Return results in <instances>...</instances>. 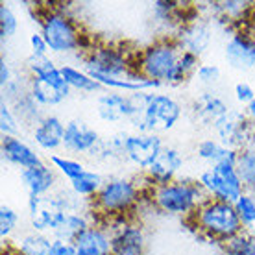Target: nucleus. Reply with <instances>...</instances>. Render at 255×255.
<instances>
[{
	"instance_id": "nucleus-41",
	"label": "nucleus",
	"mask_w": 255,
	"mask_h": 255,
	"mask_svg": "<svg viewBox=\"0 0 255 255\" xmlns=\"http://www.w3.org/2000/svg\"><path fill=\"white\" fill-rule=\"evenodd\" d=\"M15 78H13V70H11V65L7 63L4 58H0V85L2 87H6L9 83L13 82Z\"/></svg>"
},
{
	"instance_id": "nucleus-35",
	"label": "nucleus",
	"mask_w": 255,
	"mask_h": 255,
	"mask_svg": "<svg viewBox=\"0 0 255 255\" xmlns=\"http://www.w3.org/2000/svg\"><path fill=\"white\" fill-rule=\"evenodd\" d=\"M19 30V19L15 11L11 9L9 4L2 2L0 4V39L2 41H9V39L17 33Z\"/></svg>"
},
{
	"instance_id": "nucleus-18",
	"label": "nucleus",
	"mask_w": 255,
	"mask_h": 255,
	"mask_svg": "<svg viewBox=\"0 0 255 255\" xmlns=\"http://www.w3.org/2000/svg\"><path fill=\"white\" fill-rule=\"evenodd\" d=\"M174 39L178 41L183 52H191L198 58H202L213 41V30L209 22L202 19H191L176 32Z\"/></svg>"
},
{
	"instance_id": "nucleus-25",
	"label": "nucleus",
	"mask_w": 255,
	"mask_h": 255,
	"mask_svg": "<svg viewBox=\"0 0 255 255\" xmlns=\"http://www.w3.org/2000/svg\"><path fill=\"white\" fill-rule=\"evenodd\" d=\"M185 6L187 4L174 2V0H157L152 4V15L159 24L176 26V32H178L187 20H191V17L183 15Z\"/></svg>"
},
{
	"instance_id": "nucleus-29",
	"label": "nucleus",
	"mask_w": 255,
	"mask_h": 255,
	"mask_svg": "<svg viewBox=\"0 0 255 255\" xmlns=\"http://www.w3.org/2000/svg\"><path fill=\"white\" fill-rule=\"evenodd\" d=\"M9 106L13 108V111H15L17 119L28 122V124H33V126H35V124L43 119L41 111H39V109H41V106L33 100L32 95H30L28 91H26V93H22L19 98H15Z\"/></svg>"
},
{
	"instance_id": "nucleus-15",
	"label": "nucleus",
	"mask_w": 255,
	"mask_h": 255,
	"mask_svg": "<svg viewBox=\"0 0 255 255\" xmlns=\"http://www.w3.org/2000/svg\"><path fill=\"white\" fill-rule=\"evenodd\" d=\"M13 246L24 255H76V248L72 243L35 231L22 235Z\"/></svg>"
},
{
	"instance_id": "nucleus-42",
	"label": "nucleus",
	"mask_w": 255,
	"mask_h": 255,
	"mask_svg": "<svg viewBox=\"0 0 255 255\" xmlns=\"http://www.w3.org/2000/svg\"><path fill=\"white\" fill-rule=\"evenodd\" d=\"M244 115L248 117L250 122H254L255 124V98L248 104V106H246V113H244Z\"/></svg>"
},
{
	"instance_id": "nucleus-32",
	"label": "nucleus",
	"mask_w": 255,
	"mask_h": 255,
	"mask_svg": "<svg viewBox=\"0 0 255 255\" xmlns=\"http://www.w3.org/2000/svg\"><path fill=\"white\" fill-rule=\"evenodd\" d=\"M50 165L54 166L56 172L65 176L69 181H72L74 178H78L80 174L87 170L82 161L72 159V157H65V155H56V153L50 155Z\"/></svg>"
},
{
	"instance_id": "nucleus-4",
	"label": "nucleus",
	"mask_w": 255,
	"mask_h": 255,
	"mask_svg": "<svg viewBox=\"0 0 255 255\" xmlns=\"http://www.w3.org/2000/svg\"><path fill=\"white\" fill-rule=\"evenodd\" d=\"M142 196L146 194H142V189L137 185L135 179L119 176L106 179L102 189L91 200V204L98 217L106 220H119L126 218V215H129L139 205Z\"/></svg>"
},
{
	"instance_id": "nucleus-27",
	"label": "nucleus",
	"mask_w": 255,
	"mask_h": 255,
	"mask_svg": "<svg viewBox=\"0 0 255 255\" xmlns=\"http://www.w3.org/2000/svg\"><path fill=\"white\" fill-rule=\"evenodd\" d=\"M61 74H63L65 82L69 83L72 91H80V93H96L102 89V85L91 76L87 70L76 69L72 65H61Z\"/></svg>"
},
{
	"instance_id": "nucleus-37",
	"label": "nucleus",
	"mask_w": 255,
	"mask_h": 255,
	"mask_svg": "<svg viewBox=\"0 0 255 255\" xmlns=\"http://www.w3.org/2000/svg\"><path fill=\"white\" fill-rule=\"evenodd\" d=\"M0 131H2V137H11L19 131V119L11 106L4 100L0 102Z\"/></svg>"
},
{
	"instance_id": "nucleus-7",
	"label": "nucleus",
	"mask_w": 255,
	"mask_h": 255,
	"mask_svg": "<svg viewBox=\"0 0 255 255\" xmlns=\"http://www.w3.org/2000/svg\"><path fill=\"white\" fill-rule=\"evenodd\" d=\"M41 35L54 54H72L83 46V33L76 19L61 7H46L39 15Z\"/></svg>"
},
{
	"instance_id": "nucleus-17",
	"label": "nucleus",
	"mask_w": 255,
	"mask_h": 255,
	"mask_svg": "<svg viewBox=\"0 0 255 255\" xmlns=\"http://www.w3.org/2000/svg\"><path fill=\"white\" fill-rule=\"evenodd\" d=\"M183 165H185V159H183V155H181L178 148L170 146V144L166 146L165 144L161 155L144 172L148 185H165V183H170L174 179H178V174L181 172Z\"/></svg>"
},
{
	"instance_id": "nucleus-31",
	"label": "nucleus",
	"mask_w": 255,
	"mask_h": 255,
	"mask_svg": "<svg viewBox=\"0 0 255 255\" xmlns=\"http://www.w3.org/2000/svg\"><path fill=\"white\" fill-rule=\"evenodd\" d=\"M220 246L222 255H255V235L244 230Z\"/></svg>"
},
{
	"instance_id": "nucleus-8",
	"label": "nucleus",
	"mask_w": 255,
	"mask_h": 255,
	"mask_svg": "<svg viewBox=\"0 0 255 255\" xmlns=\"http://www.w3.org/2000/svg\"><path fill=\"white\" fill-rule=\"evenodd\" d=\"M133 59L135 54H129L126 48L111 43H102L91 46L87 50L83 58V67L93 78H124L135 72Z\"/></svg>"
},
{
	"instance_id": "nucleus-6",
	"label": "nucleus",
	"mask_w": 255,
	"mask_h": 255,
	"mask_svg": "<svg viewBox=\"0 0 255 255\" xmlns=\"http://www.w3.org/2000/svg\"><path fill=\"white\" fill-rule=\"evenodd\" d=\"M181 52L183 50L178 45V41L174 39V35L155 39L153 43L140 48L135 54L133 70L142 78L161 82L163 85H166L168 78L178 65Z\"/></svg>"
},
{
	"instance_id": "nucleus-22",
	"label": "nucleus",
	"mask_w": 255,
	"mask_h": 255,
	"mask_svg": "<svg viewBox=\"0 0 255 255\" xmlns=\"http://www.w3.org/2000/svg\"><path fill=\"white\" fill-rule=\"evenodd\" d=\"M192 111L200 122L215 128L217 122H220L224 117L231 111L230 104L215 91H205L192 102Z\"/></svg>"
},
{
	"instance_id": "nucleus-28",
	"label": "nucleus",
	"mask_w": 255,
	"mask_h": 255,
	"mask_svg": "<svg viewBox=\"0 0 255 255\" xmlns=\"http://www.w3.org/2000/svg\"><path fill=\"white\" fill-rule=\"evenodd\" d=\"M104 181L106 179L98 172H95V170H85V172H82L78 178H74L69 183H70V191L74 192V196L93 200L96 196V192L102 189Z\"/></svg>"
},
{
	"instance_id": "nucleus-1",
	"label": "nucleus",
	"mask_w": 255,
	"mask_h": 255,
	"mask_svg": "<svg viewBox=\"0 0 255 255\" xmlns=\"http://www.w3.org/2000/svg\"><path fill=\"white\" fill-rule=\"evenodd\" d=\"M144 194L159 213L185 218H191L194 211L207 200L200 183L192 179H174L165 185L148 187Z\"/></svg>"
},
{
	"instance_id": "nucleus-16",
	"label": "nucleus",
	"mask_w": 255,
	"mask_h": 255,
	"mask_svg": "<svg viewBox=\"0 0 255 255\" xmlns=\"http://www.w3.org/2000/svg\"><path fill=\"white\" fill-rule=\"evenodd\" d=\"M100 140H102V137L98 135V131L95 128H91L89 124H85L83 121L67 122L63 140V148L67 152L93 157L98 144H100Z\"/></svg>"
},
{
	"instance_id": "nucleus-26",
	"label": "nucleus",
	"mask_w": 255,
	"mask_h": 255,
	"mask_svg": "<svg viewBox=\"0 0 255 255\" xmlns=\"http://www.w3.org/2000/svg\"><path fill=\"white\" fill-rule=\"evenodd\" d=\"M235 168L246 191L255 192V137L246 146L237 150Z\"/></svg>"
},
{
	"instance_id": "nucleus-38",
	"label": "nucleus",
	"mask_w": 255,
	"mask_h": 255,
	"mask_svg": "<svg viewBox=\"0 0 255 255\" xmlns=\"http://www.w3.org/2000/svg\"><path fill=\"white\" fill-rule=\"evenodd\" d=\"M220 76H222V70H220V67L215 63H202L200 67H198L196 74H194L196 82L200 83V85H204V87H213V85H217Z\"/></svg>"
},
{
	"instance_id": "nucleus-40",
	"label": "nucleus",
	"mask_w": 255,
	"mask_h": 255,
	"mask_svg": "<svg viewBox=\"0 0 255 255\" xmlns=\"http://www.w3.org/2000/svg\"><path fill=\"white\" fill-rule=\"evenodd\" d=\"M30 50H32V56L30 58L33 59H41V58H48V45H46L45 37L41 35V32H33L30 35Z\"/></svg>"
},
{
	"instance_id": "nucleus-11",
	"label": "nucleus",
	"mask_w": 255,
	"mask_h": 255,
	"mask_svg": "<svg viewBox=\"0 0 255 255\" xmlns=\"http://www.w3.org/2000/svg\"><path fill=\"white\" fill-rule=\"evenodd\" d=\"M163 148H165V142L159 133H144V131L126 133L124 159H128L131 165L146 172L161 155Z\"/></svg>"
},
{
	"instance_id": "nucleus-43",
	"label": "nucleus",
	"mask_w": 255,
	"mask_h": 255,
	"mask_svg": "<svg viewBox=\"0 0 255 255\" xmlns=\"http://www.w3.org/2000/svg\"><path fill=\"white\" fill-rule=\"evenodd\" d=\"M2 255H24V254H20L19 250L15 248L13 244H9V246H7V248L4 250V254H2Z\"/></svg>"
},
{
	"instance_id": "nucleus-10",
	"label": "nucleus",
	"mask_w": 255,
	"mask_h": 255,
	"mask_svg": "<svg viewBox=\"0 0 255 255\" xmlns=\"http://www.w3.org/2000/svg\"><path fill=\"white\" fill-rule=\"evenodd\" d=\"M111 235V255H144L146 254V231L140 222L129 218L113 220Z\"/></svg>"
},
{
	"instance_id": "nucleus-20",
	"label": "nucleus",
	"mask_w": 255,
	"mask_h": 255,
	"mask_svg": "<svg viewBox=\"0 0 255 255\" xmlns=\"http://www.w3.org/2000/svg\"><path fill=\"white\" fill-rule=\"evenodd\" d=\"M0 153H2V159L7 161L9 165L19 166L20 170L45 163L37 153V150H33L28 142L20 139L19 135L2 137V140H0Z\"/></svg>"
},
{
	"instance_id": "nucleus-23",
	"label": "nucleus",
	"mask_w": 255,
	"mask_h": 255,
	"mask_svg": "<svg viewBox=\"0 0 255 255\" xmlns=\"http://www.w3.org/2000/svg\"><path fill=\"white\" fill-rule=\"evenodd\" d=\"M76 255H111V235L109 230L98 224H91L74 241Z\"/></svg>"
},
{
	"instance_id": "nucleus-3",
	"label": "nucleus",
	"mask_w": 255,
	"mask_h": 255,
	"mask_svg": "<svg viewBox=\"0 0 255 255\" xmlns=\"http://www.w3.org/2000/svg\"><path fill=\"white\" fill-rule=\"evenodd\" d=\"M26 69H28V93L41 108L59 106L70 96L72 89L65 82L61 67H58L50 58H30Z\"/></svg>"
},
{
	"instance_id": "nucleus-21",
	"label": "nucleus",
	"mask_w": 255,
	"mask_h": 255,
	"mask_svg": "<svg viewBox=\"0 0 255 255\" xmlns=\"http://www.w3.org/2000/svg\"><path fill=\"white\" fill-rule=\"evenodd\" d=\"M20 181L28 194L32 196H48L58 183V172L52 165L41 163L37 166H30L20 170Z\"/></svg>"
},
{
	"instance_id": "nucleus-33",
	"label": "nucleus",
	"mask_w": 255,
	"mask_h": 255,
	"mask_svg": "<svg viewBox=\"0 0 255 255\" xmlns=\"http://www.w3.org/2000/svg\"><path fill=\"white\" fill-rule=\"evenodd\" d=\"M215 11L222 15L226 20H243L250 11H252V2H243V0H226L215 4Z\"/></svg>"
},
{
	"instance_id": "nucleus-19",
	"label": "nucleus",
	"mask_w": 255,
	"mask_h": 255,
	"mask_svg": "<svg viewBox=\"0 0 255 255\" xmlns=\"http://www.w3.org/2000/svg\"><path fill=\"white\" fill-rule=\"evenodd\" d=\"M65 128H67V122L61 121L58 115H43V119L33 126L32 139L39 150L52 155L56 150L63 148Z\"/></svg>"
},
{
	"instance_id": "nucleus-24",
	"label": "nucleus",
	"mask_w": 255,
	"mask_h": 255,
	"mask_svg": "<svg viewBox=\"0 0 255 255\" xmlns=\"http://www.w3.org/2000/svg\"><path fill=\"white\" fill-rule=\"evenodd\" d=\"M196 155L209 166L220 165V163H231V165L237 163V150L228 148L218 139L200 140L196 146Z\"/></svg>"
},
{
	"instance_id": "nucleus-13",
	"label": "nucleus",
	"mask_w": 255,
	"mask_h": 255,
	"mask_svg": "<svg viewBox=\"0 0 255 255\" xmlns=\"http://www.w3.org/2000/svg\"><path fill=\"white\" fill-rule=\"evenodd\" d=\"M213 129L217 133V139L233 150H241L255 137L254 124L248 121V117L239 111H233V109L222 121L217 122Z\"/></svg>"
},
{
	"instance_id": "nucleus-9",
	"label": "nucleus",
	"mask_w": 255,
	"mask_h": 255,
	"mask_svg": "<svg viewBox=\"0 0 255 255\" xmlns=\"http://www.w3.org/2000/svg\"><path fill=\"white\" fill-rule=\"evenodd\" d=\"M196 181L200 183L202 191L205 192V196L213 198V200H220V202L235 204L246 192L235 165H231V163L207 166L205 170L200 172Z\"/></svg>"
},
{
	"instance_id": "nucleus-14",
	"label": "nucleus",
	"mask_w": 255,
	"mask_h": 255,
	"mask_svg": "<svg viewBox=\"0 0 255 255\" xmlns=\"http://www.w3.org/2000/svg\"><path fill=\"white\" fill-rule=\"evenodd\" d=\"M224 56L233 70L248 72L255 69V35L246 30L233 32L226 43Z\"/></svg>"
},
{
	"instance_id": "nucleus-39",
	"label": "nucleus",
	"mask_w": 255,
	"mask_h": 255,
	"mask_svg": "<svg viewBox=\"0 0 255 255\" xmlns=\"http://www.w3.org/2000/svg\"><path fill=\"white\" fill-rule=\"evenodd\" d=\"M233 95H235V100L241 106H248L255 98V87L246 80H241L233 85Z\"/></svg>"
},
{
	"instance_id": "nucleus-2",
	"label": "nucleus",
	"mask_w": 255,
	"mask_h": 255,
	"mask_svg": "<svg viewBox=\"0 0 255 255\" xmlns=\"http://www.w3.org/2000/svg\"><path fill=\"white\" fill-rule=\"evenodd\" d=\"M189 224L200 235L207 237L211 241H217L220 244L246 230L243 220L239 218L235 204L220 202V200H213V198H207L204 204L194 211V215L189 218Z\"/></svg>"
},
{
	"instance_id": "nucleus-30",
	"label": "nucleus",
	"mask_w": 255,
	"mask_h": 255,
	"mask_svg": "<svg viewBox=\"0 0 255 255\" xmlns=\"http://www.w3.org/2000/svg\"><path fill=\"white\" fill-rule=\"evenodd\" d=\"M200 65L202 63H200V58H198V56H194L191 52H181L178 65H176L174 72L170 74V78H168L166 85H181V83H185L189 78L196 74V70Z\"/></svg>"
},
{
	"instance_id": "nucleus-36",
	"label": "nucleus",
	"mask_w": 255,
	"mask_h": 255,
	"mask_svg": "<svg viewBox=\"0 0 255 255\" xmlns=\"http://www.w3.org/2000/svg\"><path fill=\"white\" fill-rule=\"evenodd\" d=\"M235 209L239 213V218L243 220L244 228H254L255 226V192L246 191L243 196L235 202Z\"/></svg>"
},
{
	"instance_id": "nucleus-12",
	"label": "nucleus",
	"mask_w": 255,
	"mask_h": 255,
	"mask_svg": "<svg viewBox=\"0 0 255 255\" xmlns=\"http://www.w3.org/2000/svg\"><path fill=\"white\" fill-rule=\"evenodd\" d=\"M139 93L122 95L119 91H109V93H102L96 98V115L104 122H133L139 117Z\"/></svg>"
},
{
	"instance_id": "nucleus-34",
	"label": "nucleus",
	"mask_w": 255,
	"mask_h": 255,
	"mask_svg": "<svg viewBox=\"0 0 255 255\" xmlns=\"http://www.w3.org/2000/svg\"><path fill=\"white\" fill-rule=\"evenodd\" d=\"M19 228V213L13 209L11 205H0V239L6 244V241L17 231Z\"/></svg>"
},
{
	"instance_id": "nucleus-5",
	"label": "nucleus",
	"mask_w": 255,
	"mask_h": 255,
	"mask_svg": "<svg viewBox=\"0 0 255 255\" xmlns=\"http://www.w3.org/2000/svg\"><path fill=\"white\" fill-rule=\"evenodd\" d=\"M139 117L133 121L137 131H144V133L170 131L178 126L183 115L181 104L170 95H161L155 91L139 93Z\"/></svg>"
}]
</instances>
